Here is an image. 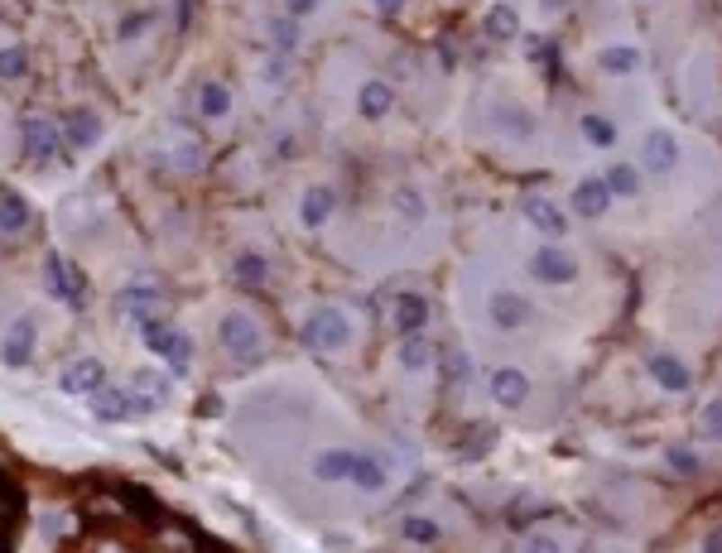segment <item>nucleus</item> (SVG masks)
Masks as SVG:
<instances>
[{
  "label": "nucleus",
  "mask_w": 722,
  "mask_h": 553,
  "mask_svg": "<svg viewBox=\"0 0 722 553\" xmlns=\"http://www.w3.org/2000/svg\"><path fill=\"white\" fill-rule=\"evenodd\" d=\"M217 342H221V352H227L231 361H241V366H256L260 352H266V332H260V323L251 313H227L221 317Z\"/></svg>",
  "instance_id": "nucleus-4"
},
{
  "label": "nucleus",
  "mask_w": 722,
  "mask_h": 553,
  "mask_svg": "<svg viewBox=\"0 0 722 553\" xmlns=\"http://www.w3.org/2000/svg\"><path fill=\"white\" fill-rule=\"evenodd\" d=\"M487 34H492V39H516V34H520L516 10H510V5H496L492 15H487Z\"/></svg>",
  "instance_id": "nucleus-29"
},
{
  "label": "nucleus",
  "mask_w": 722,
  "mask_h": 553,
  "mask_svg": "<svg viewBox=\"0 0 722 553\" xmlns=\"http://www.w3.org/2000/svg\"><path fill=\"white\" fill-rule=\"evenodd\" d=\"M650 370H655V380L670 385V390H684V385H689V370L679 366L674 356H655V361H650Z\"/></svg>",
  "instance_id": "nucleus-28"
},
{
  "label": "nucleus",
  "mask_w": 722,
  "mask_h": 553,
  "mask_svg": "<svg viewBox=\"0 0 722 553\" xmlns=\"http://www.w3.org/2000/svg\"><path fill=\"white\" fill-rule=\"evenodd\" d=\"M116 313H126L135 327H140L145 317H159V289L155 284H126L116 294Z\"/></svg>",
  "instance_id": "nucleus-16"
},
{
  "label": "nucleus",
  "mask_w": 722,
  "mask_h": 553,
  "mask_svg": "<svg viewBox=\"0 0 722 553\" xmlns=\"http://www.w3.org/2000/svg\"><path fill=\"white\" fill-rule=\"evenodd\" d=\"M96 553H131V549H121V544H102Z\"/></svg>",
  "instance_id": "nucleus-40"
},
{
  "label": "nucleus",
  "mask_w": 722,
  "mask_h": 553,
  "mask_svg": "<svg viewBox=\"0 0 722 553\" xmlns=\"http://www.w3.org/2000/svg\"><path fill=\"white\" fill-rule=\"evenodd\" d=\"M164 169L198 174V169H203V145L193 140L188 130H174V135H169V149H164Z\"/></svg>",
  "instance_id": "nucleus-18"
},
{
  "label": "nucleus",
  "mask_w": 722,
  "mask_h": 553,
  "mask_svg": "<svg viewBox=\"0 0 722 553\" xmlns=\"http://www.w3.org/2000/svg\"><path fill=\"white\" fill-rule=\"evenodd\" d=\"M24 159L39 169H59L68 159V140L49 116H24Z\"/></svg>",
  "instance_id": "nucleus-6"
},
{
  "label": "nucleus",
  "mask_w": 722,
  "mask_h": 553,
  "mask_svg": "<svg viewBox=\"0 0 722 553\" xmlns=\"http://www.w3.org/2000/svg\"><path fill=\"white\" fill-rule=\"evenodd\" d=\"M636 188H641V183H636V174L627 169V164H617V169L607 174V192H621V198H631Z\"/></svg>",
  "instance_id": "nucleus-32"
},
{
  "label": "nucleus",
  "mask_w": 722,
  "mask_h": 553,
  "mask_svg": "<svg viewBox=\"0 0 722 553\" xmlns=\"http://www.w3.org/2000/svg\"><path fill=\"white\" fill-rule=\"evenodd\" d=\"M63 140L68 149H96L102 145V130H106V120H102V111H92V106H73L63 116Z\"/></svg>",
  "instance_id": "nucleus-8"
},
{
  "label": "nucleus",
  "mask_w": 722,
  "mask_h": 553,
  "mask_svg": "<svg viewBox=\"0 0 722 553\" xmlns=\"http://www.w3.org/2000/svg\"><path fill=\"white\" fill-rule=\"evenodd\" d=\"M92 414H96V419H106V424H131V419L155 414V405H145L131 385H102V390L92 395Z\"/></svg>",
  "instance_id": "nucleus-7"
},
{
  "label": "nucleus",
  "mask_w": 722,
  "mask_h": 553,
  "mask_svg": "<svg viewBox=\"0 0 722 553\" xmlns=\"http://www.w3.org/2000/svg\"><path fill=\"white\" fill-rule=\"evenodd\" d=\"M602 67H607V73H631V67H636V53H631V49H607V53H602Z\"/></svg>",
  "instance_id": "nucleus-35"
},
{
  "label": "nucleus",
  "mask_w": 722,
  "mask_h": 553,
  "mask_svg": "<svg viewBox=\"0 0 722 553\" xmlns=\"http://www.w3.org/2000/svg\"><path fill=\"white\" fill-rule=\"evenodd\" d=\"M44 289H49V299L68 303V308H82V303H87V274H82L63 251H44Z\"/></svg>",
  "instance_id": "nucleus-5"
},
{
  "label": "nucleus",
  "mask_w": 722,
  "mask_h": 553,
  "mask_svg": "<svg viewBox=\"0 0 722 553\" xmlns=\"http://www.w3.org/2000/svg\"><path fill=\"white\" fill-rule=\"evenodd\" d=\"M313 477L318 481H352L356 491H385L391 486V462L376 458V452H361V448H328L313 458Z\"/></svg>",
  "instance_id": "nucleus-1"
},
{
  "label": "nucleus",
  "mask_w": 722,
  "mask_h": 553,
  "mask_svg": "<svg viewBox=\"0 0 722 553\" xmlns=\"http://www.w3.org/2000/svg\"><path fill=\"white\" fill-rule=\"evenodd\" d=\"M578 130L588 135L592 145H617V126H612L607 116H582V120H578Z\"/></svg>",
  "instance_id": "nucleus-31"
},
{
  "label": "nucleus",
  "mask_w": 722,
  "mask_h": 553,
  "mask_svg": "<svg viewBox=\"0 0 722 553\" xmlns=\"http://www.w3.org/2000/svg\"><path fill=\"white\" fill-rule=\"evenodd\" d=\"M231 284H241V289H266V284H270V255H260V251H236V255H231Z\"/></svg>",
  "instance_id": "nucleus-19"
},
{
  "label": "nucleus",
  "mask_w": 722,
  "mask_h": 553,
  "mask_svg": "<svg viewBox=\"0 0 722 553\" xmlns=\"http://www.w3.org/2000/svg\"><path fill=\"white\" fill-rule=\"evenodd\" d=\"M530 270H535V280L539 284H573L578 280V260L564 251V245H539L535 251V260H530Z\"/></svg>",
  "instance_id": "nucleus-9"
},
{
  "label": "nucleus",
  "mask_w": 722,
  "mask_h": 553,
  "mask_svg": "<svg viewBox=\"0 0 722 553\" xmlns=\"http://www.w3.org/2000/svg\"><path fill=\"white\" fill-rule=\"evenodd\" d=\"M400 5H405V0H376L381 15H400Z\"/></svg>",
  "instance_id": "nucleus-38"
},
{
  "label": "nucleus",
  "mask_w": 722,
  "mask_h": 553,
  "mask_svg": "<svg viewBox=\"0 0 722 553\" xmlns=\"http://www.w3.org/2000/svg\"><path fill=\"white\" fill-rule=\"evenodd\" d=\"M391 323L400 337H420L429 327V299L424 294H395L391 299Z\"/></svg>",
  "instance_id": "nucleus-12"
},
{
  "label": "nucleus",
  "mask_w": 722,
  "mask_h": 553,
  "mask_svg": "<svg viewBox=\"0 0 722 553\" xmlns=\"http://www.w3.org/2000/svg\"><path fill=\"white\" fill-rule=\"evenodd\" d=\"M309 10H313V0H289V10H284V15L299 24V20H309Z\"/></svg>",
  "instance_id": "nucleus-37"
},
{
  "label": "nucleus",
  "mask_w": 722,
  "mask_h": 553,
  "mask_svg": "<svg viewBox=\"0 0 722 553\" xmlns=\"http://www.w3.org/2000/svg\"><path fill=\"white\" fill-rule=\"evenodd\" d=\"M391 106H395V92L385 87V82H361L356 111H361L366 120H385V116H391Z\"/></svg>",
  "instance_id": "nucleus-21"
},
{
  "label": "nucleus",
  "mask_w": 722,
  "mask_h": 553,
  "mask_svg": "<svg viewBox=\"0 0 722 553\" xmlns=\"http://www.w3.org/2000/svg\"><path fill=\"white\" fill-rule=\"evenodd\" d=\"M20 77H30V53L20 44H5L0 49V82H20Z\"/></svg>",
  "instance_id": "nucleus-27"
},
{
  "label": "nucleus",
  "mask_w": 722,
  "mask_h": 553,
  "mask_svg": "<svg viewBox=\"0 0 722 553\" xmlns=\"http://www.w3.org/2000/svg\"><path fill=\"white\" fill-rule=\"evenodd\" d=\"M405 534L414 539V544H434V539H438V524H434V520L410 515V520H405Z\"/></svg>",
  "instance_id": "nucleus-34"
},
{
  "label": "nucleus",
  "mask_w": 722,
  "mask_h": 553,
  "mask_svg": "<svg viewBox=\"0 0 722 553\" xmlns=\"http://www.w3.org/2000/svg\"><path fill=\"white\" fill-rule=\"evenodd\" d=\"M34 347H39V323H34V317H15L10 332L0 337V361H5V366H30Z\"/></svg>",
  "instance_id": "nucleus-10"
},
{
  "label": "nucleus",
  "mask_w": 722,
  "mask_h": 553,
  "mask_svg": "<svg viewBox=\"0 0 722 553\" xmlns=\"http://www.w3.org/2000/svg\"><path fill=\"white\" fill-rule=\"evenodd\" d=\"M492 395H496V405L516 409V405L530 399V380H525L516 366H501V370H492Z\"/></svg>",
  "instance_id": "nucleus-20"
},
{
  "label": "nucleus",
  "mask_w": 722,
  "mask_h": 553,
  "mask_svg": "<svg viewBox=\"0 0 722 553\" xmlns=\"http://www.w3.org/2000/svg\"><path fill=\"white\" fill-rule=\"evenodd\" d=\"M149 24H155V10H131V15L116 24V39H121V44H131V39H140Z\"/></svg>",
  "instance_id": "nucleus-30"
},
{
  "label": "nucleus",
  "mask_w": 722,
  "mask_h": 553,
  "mask_svg": "<svg viewBox=\"0 0 722 553\" xmlns=\"http://www.w3.org/2000/svg\"><path fill=\"white\" fill-rule=\"evenodd\" d=\"M140 342L155 352V361H164L174 370V376H184V370L193 366V337L178 323H169V317H145V323H140Z\"/></svg>",
  "instance_id": "nucleus-3"
},
{
  "label": "nucleus",
  "mask_w": 722,
  "mask_h": 553,
  "mask_svg": "<svg viewBox=\"0 0 722 553\" xmlns=\"http://www.w3.org/2000/svg\"><path fill=\"white\" fill-rule=\"evenodd\" d=\"M395 207H400V217H410V221L424 217V198L414 188H395Z\"/></svg>",
  "instance_id": "nucleus-33"
},
{
  "label": "nucleus",
  "mask_w": 722,
  "mask_h": 553,
  "mask_svg": "<svg viewBox=\"0 0 722 553\" xmlns=\"http://www.w3.org/2000/svg\"><path fill=\"white\" fill-rule=\"evenodd\" d=\"M429 361H434V347H429V337L420 332V337H405L400 342V366L410 370V376H420V370H429Z\"/></svg>",
  "instance_id": "nucleus-25"
},
{
  "label": "nucleus",
  "mask_w": 722,
  "mask_h": 553,
  "mask_svg": "<svg viewBox=\"0 0 722 553\" xmlns=\"http://www.w3.org/2000/svg\"><path fill=\"white\" fill-rule=\"evenodd\" d=\"M645 164H650V169H674V164H679V145H674L670 130H655L645 140Z\"/></svg>",
  "instance_id": "nucleus-24"
},
{
  "label": "nucleus",
  "mask_w": 722,
  "mask_h": 553,
  "mask_svg": "<svg viewBox=\"0 0 722 553\" xmlns=\"http://www.w3.org/2000/svg\"><path fill=\"white\" fill-rule=\"evenodd\" d=\"M34 227V207L30 198H24L20 188H10V183H0V236H24V231Z\"/></svg>",
  "instance_id": "nucleus-11"
},
{
  "label": "nucleus",
  "mask_w": 722,
  "mask_h": 553,
  "mask_svg": "<svg viewBox=\"0 0 722 553\" xmlns=\"http://www.w3.org/2000/svg\"><path fill=\"white\" fill-rule=\"evenodd\" d=\"M352 313L342 303H318V308L303 313V347L313 352H342L352 342Z\"/></svg>",
  "instance_id": "nucleus-2"
},
{
  "label": "nucleus",
  "mask_w": 722,
  "mask_h": 553,
  "mask_svg": "<svg viewBox=\"0 0 722 553\" xmlns=\"http://www.w3.org/2000/svg\"><path fill=\"white\" fill-rule=\"evenodd\" d=\"M59 385H63L68 395H96V390L106 385V366L96 361V356H82V361H73V366L59 376Z\"/></svg>",
  "instance_id": "nucleus-17"
},
{
  "label": "nucleus",
  "mask_w": 722,
  "mask_h": 553,
  "mask_svg": "<svg viewBox=\"0 0 722 553\" xmlns=\"http://www.w3.org/2000/svg\"><path fill=\"white\" fill-rule=\"evenodd\" d=\"M332 212H338V188H328V183H309V188H303V198H299V221H303V227L318 231Z\"/></svg>",
  "instance_id": "nucleus-14"
},
{
  "label": "nucleus",
  "mask_w": 722,
  "mask_h": 553,
  "mask_svg": "<svg viewBox=\"0 0 722 553\" xmlns=\"http://www.w3.org/2000/svg\"><path fill=\"white\" fill-rule=\"evenodd\" d=\"M525 217L535 221L545 236H564V217L554 212V202H545V198H525Z\"/></svg>",
  "instance_id": "nucleus-26"
},
{
  "label": "nucleus",
  "mask_w": 722,
  "mask_h": 553,
  "mask_svg": "<svg viewBox=\"0 0 722 553\" xmlns=\"http://www.w3.org/2000/svg\"><path fill=\"white\" fill-rule=\"evenodd\" d=\"M573 207L582 217H602L607 207H612V192H607V183H597V178H588V183L573 188Z\"/></svg>",
  "instance_id": "nucleus-23"
},
{
  "label": "nucleus",
  "mask_w": 722,
  "mask_h": 553,
  "mask_svg": "<svg viewBox=\"0 0 722 553\" xmlns=\"http://www.w3.org/2000/svg\"><path fill=\"white\" fill-rule=\"evenodd\" d=\"M525 553H554V544H549V539H530V549H525Z\"/></svg>",
  "instance_id": "nucleus-39"
},
{
  "label": "nucleus",
  "mask_w": 722,
  "mask_h": 553,
  "mask_svg": "<svg viewBox=\"0 0 722 553\" xmlns=\"http://www.w3.org/2000/svg\"><path fill=\"white\" fill-rule=\"evenodd\" d=\"M670 462L679 467V472H699V458H693V452H684V448H674V452H670Z\"/></svg>",
  "instance_id": "nucleus-36"
},
{
  "label": "nucleus",
  "mask_w": 722,
  "mask_h": 553,
  "mask_svg": "<svg viewBox=\"0 0 722 553\" xmlns=\"http://www.w3.org/2000/svg\"><path fill=\"white\" fill-rule=\"evenodd\" d=\"M535 317V308H530V299L525 294H516V289H496L492 294V323L496 327H506V332H516V327H525Z\"/></svg>",
  "instance_id": "nucleus-13"
},
{
  "label": "nucleus",
  "mask_w": 722,
  "mask_h": 553,
  "mask_svg": "<svg viewBox=\"0 0 722 553\" xmlns=\"http://www.w3.org/2000/svg\"><path fill=\"white\" fill-rule=\"evenodd\" d=\"M131 390L140 395L145 405H155V409H159L164 399L174 395V380H169V376H159V370H135V376H131Z\"/></svg>",
  "instance_id": "nucleus-22"
},
{
  "label": "nucleus",
  "mask_w": 722,
  "mask_h": 553,
  "mask_svg": "<svg viewBox=\"0 0 722 553\" xmlns=\"http://www.w3.org/2000/svg\"><path fill=\"white\" fill-rule=\"evenodd\" d=\"M193 111H198V120H227L236 111V92L227 82H203V87L193 92Z\"/></svg>",
  "instance_id": "nucleus-15"
}]
</instances>
